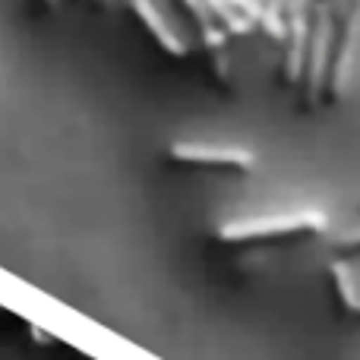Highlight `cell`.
I'll use <instances>...</instances> for the list:
<instances>
[{
	"mask_svg": "<svg viewBox=\"0 0 360 360\" xmlns=\"http://www.w3.org/2000/svg\"><path fill=\"white\" fill-rule=\"evenodd\" d=\"M168 158L184 168L221 171V174L250 177L256 171V155L237 146H209V143H171Z\"/></svg>",
	"mask_w": 360,
	"mask_h": 360,
	"instance_id": "cell-2",
	"label": "cell"
},
{
	"mask_svg": "<svg viewBox=\"0 0 360 360\" xmlns=\"http://www.w3.org/2000/svg\"><path fill=\"white\" fill-rule=\"evenodd\" d=\"M329 231V215L319 209H297L281 215L240 218L228 221L215 231V240L224 247H272V243H297L313 240Z\"/></svg>",
	"mask_w": 360,
	"mask_h": 360,
	"instance_id": "cell-1",
	"label": "cell"
},
{
	"mask_svg": "<svg viewBox=\"0 0 360 360\" xmlns=\"http://www.w3.org/2000/svg\"><path fill=\"white\" fill-rule=\"evenodd\" d=\"M130 6H133L136 19L146 25V29H149V35L155 38V44L165 51V54H171V57H184L186 54V44L180 41L177 32L162 19V13L155 10V4H152V0H130Z\"/></svg>",
	"mask_w": 360,
	"mask_h": 360,
	"instance_id": "cell-4",
	"label": "cell"
},
{
	"mask_svg": "<svg viewBox=\"0 0 360 360\" xmlns=\"http://www.w3.org/2000/svg\"><path fill=\"white\" fill-rule=\"evenodd\" d=\"M307 19H310V0H285L281 10V79L288 86L300 82L307 48Z\"/></svg>",
	"mask_w": 360,
	"mask_h": 360,
	"instance_id": "cell-3",
	"label": "cell"
},
{
	"mask_svg": "<svg viewBox=\"0 0 360 360\" xmlns=\"http://www.w3.org/2000/svg\"><path fill=\"white\" fill-rule=\"evenodd\" d=\"M332 256H335L338 262L357 259V256H360V228H354V231H345V234H338L335 240H332Z\"/></svg>",
	"mask_w": 360,
	"mask_h": 360,
	"instance_id": "cell-6",
	"label": "cell"
},
{
	"mask_svg": "<svg viewBox=\"0 0 360 360\" xmlns=\"http://www.w3.org/2000/svg\"><path fill=\"white\" fill-rule=\"evenodd\" d=\"M329 291L335 307L345 313V316H354L360 319V294L354 288V278H351V269L348 262H332L329 266Z\"/></svg>",
	"mask_w": 360,
	"mask_h": 360,
	"instance_id": "cell-5",
	"label": "cell"
}]
</instances>
